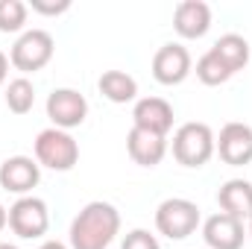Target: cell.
<instances>
[{"label": "cell", "mask_w": 252, "mask_h": 249, "mask_svg": "<svg viewBox=\"0 0 252 249\" xmlns=\"http://www.w3.org/2000/svg\"><path fill=\"white\" fill-rule=\"evenodd\" d=\"M121 232V214L112 202H88L70 223V249H109Z\"/></svg>", "instance_id": "1"}, {"label": "cell", "mask_w": 252, "mask_h": 249, "mask_svg": "<svg viewBox=\"0 0 252 249\" xmlns=\"http://www.w3.org/2000/svg\"><path fill=\"white\" fill-rule=\"evenodd\" d=\"M214 156V132L208 124H185L173 135V158L185 167H202Z\"/></svg>", "instance_id": "2"}, {"label": "cell", "mask_w": 252, "mask_h": 249, "mask_svg": "<svg viewBox=\"0 0 252 249\" xmlns=\"http://www.w3.org/2000/svg\"><path fill=\"white\" fill-rule=\"evenodd\" d=\"M35 161L41 167L64 173V170H70L79 161V144L64 129L50 126V129L38 132V138H35Z\"/></svg>", "instance_id": "3"}, {"label": "cell", "mask_w": 252, "mask_h": 249, "mask_svg": "<svg viewBox=\"0 0 252 249\" xmlns=\"http://www.w3.org/2000/svg\"><path fill=\"white\" fill-rule=\"evenodd\" d=\"M196 226H199V208L190 199L173 196L156 208V229L170 241H185L196 232Z\"/></svg>", "instance_id": "4"}, {"label": "cell", "mask_w": 252, "mask_h": 249, "mask_svg": "<svg viewBox=\"0 0 252 249\" xmlns=\"http://www.w3.org/2000/svg\"><path fill=\"white\" fill-rule=\"evenodd\" d=\"M53 50H56V44H53V35L47 30H27L12 44L9 62L15 64L21 73H35V70H41L53 59Z\"/></svg>", "instance_id": "5"}, {"label": "cell", "mask_w": 252, "mask_h": 249, "mask_svg": "<svg viewBox=\"0 0 252 249\" xmlns=\"http://www.w3.org/2000/svg\"><path fill=\"white\" fill-rule=\"evenodd\" d=\"M9 226L18 238L24 241H32V238H41L50 226V211H47V202L38 199V196H21L12 208H9Z\"/></svg>", "instance_id": "6"}, {"label": "cell", "mask_w": 252, "mask_h": 249, "mask_svg": "<svg viewBox=\"0 0 252 249\" xmlns=\"http://www.w3.org/2000/svg\"><path fill=\"white\" fill-rule=\"evenodd\" d=\"M47 118L56 129H73L88 118V100L73 88H56L47 97Z\"/></svg>", "instance_id": "7"}, {"label": "cell", "mask_w": 252, "mask_h": 249, "mask_svg": "<svg viewBox=\"0 0 252 249\" xmlns=\"http://www.w3.org/2000/svg\"><path fill=\"white\" fill-rule=\"evenodd\" d=\"M214 150L220 158L232 167H244L252 161V126L226 124L220 129V138H214Z\"/></svg>", "instance_id": "8"}, {"label": "cell", "mask_w": 252, "mask_h": 249, "mask_svg": "<svg viewBox=\"0 0 252 249\" xmlns=\"http://www.w3.org/2000/svg\"><path fill=\"white\" fill-rule=\"evenodd\" d=\"M41 179V164L30 156H12L0 164V187L12 193H30Z\"/></svg>", "instance_id": "9"}, {"label": "cell", "mask_w": 252, "mask_h": 249, "mask_svg": "<svg viewBox=\"0 0 252 249\" xmlns=\"http://www.w3.org/2000/svg\"><path fill=\"white\" fill-rule=\"evenodd\" d=\"M190 73V53L182 44H164L153 56V76L161 85H179Z\"/></svg>", "instance_id": "10"}, {"label": "cell", "mask_w": 252, "mask_h": 249, "mask_svg": "<svg viewBox=\"0 0 252 249\" xmlns=\"http://www.w3.org/2000/svg\"><path fill=\"white\" fill-rule=\"evenodd\" d=\"M202 238H205L208 249H241L247 232H244L241 220H235V217H229V214L220 211V214H214V217L205 220Z\"/></svg>", "instance_id": "11"}, {"label": "cell", "mask_w": 252, "mask_h": 249, "mask_svg": "<svg viewBox=\"0 0 252 249\" xmlns=\"http://www.w3.org/2000/svg\"><path fill=\"white\" fill-rule=\"evenodd\" d=\"M126 150H129V156H132L135 164H141V167H156V164L164 158V153H167V138L132 126L129 135H126Z\"/></svg>", "instance_id": "12"}, {"label": "cell", "mask_w": 252, "mask_h": 249, "mask_svg": "<svg viewBox=\"0 0 252 249\" xmlns=\"http://www.w3.org/2000/svg\"><path fill=\"white\" fill-rule=\"evenodd\" d=\"M132 121L138 129L156 132V135H167L173 129V106L161 97H144L135 103L132 109Z\"/></svg>", "instance_id": "13"}, {"label": "cell", "mask_w": 252, "mask_h": 249, "mask_svg": "<svg viewBox=\"0 0 252 249\" xmlns=\"http://www.w3.org/2000/svg\"><path fill=\"white\" fill-rule=\"evenodd\" d=\"M173 27L182 38H202L211 27V6L202 0H182L173 12Z\"/></svg>", "instance_id": "14"}, {"label": "cell", "mask_w": 252, "mask_h": 249, "mask_svg": "<svg viewBox=\"0 0 252 249\" xmlns=\"http://www.w3.org/2000/svg\"><path fill=\"white\" fill-rule=\"evenodd\" d=\"M217 202H220L223 214L244 223L252 217V185L247 179H229L217 190Z\"/></svg>", "instance_id": "15"}, {"label": "cell", "mask_w": 252, "mask_h": 249, "mask_svg": "<svg viewBox=\"0 0 252 249\" xmlns=\"http://www.w3.org/2000/svg\"><path fill=\"white\" fill-rule=\"evenodd\" d=\"M211 53L229 67V73H238V70H244L250 64V41L244 35H238V32H226V35H220L214 41Z\"/></svg>", "instance_id": "16"}, {"label": "cell", "mask_w": 252, "mask_h": 249, "mask_svg": "<svg viewBox=\"0 0 252 249\" xmlns=\"http://www.w3.org/2000/svg\"><path fill=\"white\" fill-rule=\"evenodd\" d=\"M97 85H100V94H103L106 100H112V103H132V100L138 97V82H135V76H129L124 70H106Z\"/></svg>", "instance_id": "17"}, {"label": "cell", "mask_w": 252, "mask_h": 249, "mask_svg": "<svg viewBox=\"0 0 252 249\" xmlns=\"http://www.w3.org/2000/svg\"><path fill=\"white\" fill-rule=\"evenodd\" d=\"M6 106H9V112H15V115L32 112V106H35V88H32V82H30L27 76L9 82V88H6Z\"/></svg>", "instance_id": "18"}, {"label": "cell", "mask_w": 252, "mask_h": 249, "mask_svg": "<svg viewBox=\"0 0 252 249\" xmlns=\"http://www.w3.org/2000/svg\"><path fill=\"white\" fill-rule=\"evenodd\" d=\"M196 76H199V82L202 85H223V82H229V67L220 62L211 50L208 53H202L199 56V62H196Z\"/></svg>", "instance_id": "19"}, {"label": "cell", "mask_w": 252, "mask_h": 249, "mask_svg": "<svg viewBox=\"0 0 252 249\" xmlns=\"http://www.w3.org/2000/svg\"><path fill=\"white\" fill-rule=\"evenodd\" d=\"M27 3L21 0H0V32H18L27 24Z\"/></svg>", "instance_id": "20"}, {"label": "cell", "mask_w": 252, "mask_h": 249, "mask_svg": "<svg viewBox=\"0 0 252 249\" xmlns=\"http://www.w3.org/2000/svg\"><path fill=\"white\" fill-rule=\"evenodd\" d=\"M121 249H161V247H158L156 235H150L147 229H135V232H129L124 238V247Z\"/></svg>", "instance_id": "21"}, {"label": "cell", "mask_w": 252, "mask_h": 249, "mask_svg": "<svg viewBox=\"0 0 252 249\" xmlns=\"http://www.w3.org/2000/svg\"><path fill=\"white\" fill-rule=\"evenodd\" d=\"M30 9L38 12V15H62V12L70 9V0H59V3H53V0H32Z\"/></svg>", "instance_id": "22"}, {"label": "cell", "mask_w": 252, "mask_h": 249, "mask_svg": "<svg viewBox=\"0 0 252 249\" xmlns=\"http://www.w3.org/2000/svg\"><path fill=\"white\" fill-rule=\"evenodd\" d=\"M6 73H9V56L0 50V85L6 82Z\"/></svg>", "instance_id": "23"}, {"label": "cell", "mask_w": 252, "mask_h": 249, "mask_svg": "<svg viewBox=\"0 0 252 249\" xmlns=\"http://www.w3.org/2000/svg\"><path fill=\"white\" fill-rule=\"evenodd\" d=\"M6 226H9V211H6V208L0 205V232H3Z\"/></svg>", "instance_id": "24"}, {"label": "cell", "mask_w": 252, "mask_h": 249, "mask_svg": "<svg viewBox=\"0 0 252 249\" xmlns=\"http://www.w3.org/2000/svg\"><path fill=\"white\" fill-rule=\"evenodd\" d=\"M38 249H67L64 244H59V241H47V244H41Z\"/></svg>", "instance_id": "25"}, {"label": "cell", "mask_w": 252, "mask_h": 249, "mask_svg": "<svg viewBox=\"0 0 252 249\" xmlns=\"http://www.w3.org/2000/svg\"><path fill=\"white\" fill-rule=\"evenodd\" d=\"M0 249H18L15 244H0Z\"/></svg>", "instance_id": "26"}, {"label": "cell", "mask_w": 252, "mask_h": 249, "mask_svg": "<svg viewBox=\"0 0 252 249\" xmlns=\"http://www.w3.org/2000/svg\"><path fill=\"white\" fill-rule=\"evenodd\" d=\"M250 238H252V217H250Z\"/></svg>", "instance_id": "27"}]
</instances>
